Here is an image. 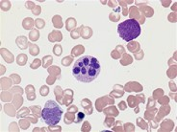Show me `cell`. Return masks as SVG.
<instances>
[{
  "mask_svg": "<svg viewBox=\"0 0 177 132\" xmlns=\"http://www.w3.org/2000/svg\"><path fill=\"white\" fill-rule=\"evenodd\" d=\"M54 51V54L56 55V56H61L62 55V47H61V45H55L54 46V49H53Z\"/></svg>",
  "mask_w": 177,
  "mask_h": 132,
  "instance_id": "9a60e30c",
  "label": "cell"
},
{
  "mask_svg": "<svg viewBox=\"0 0 177 132\" xmlns=\"http://www.w3.org/2000/svg\"><path fill=\"white\" fill-rule=\"evenodd\" d=\"M135 57H136V60H142V59L143 58V52L142 51L140 54H138V55H135Z\"/></svg>",
  "mask_w": 177,
  "mask_h": 132,
  "instance_id": "d4e9b609",
  "label": "cell"
},
{
  "mask_svg": "<svg viewBox=\"0 0 177 132\" xmlns=\"http://www.w3.org/2000/svg\"><path fill=\"white\" fill-rule=\"evenodd\" d=\"M40 93H41V96H46L48 93H49V89H48V87L47 86H45V85H43V86H41V89H40Z\"/></svg>",
  "mask_w": 177,
  "mask_h": 132,
  "instance_id": "5bb4252c",
  "label": "cell"
},
{
  "mask_svg": "<svg viewBox=\"0 0 177 132\" xmlns=\"http://www.w3.org/2000/svg\"><path fill=\"white\" fill-rule=\"evenodd\" d=\"M40 53V49L37 45H34V44H30V54L32 56H38Z\"/></svg>",
  "mask_w": 177,
  "mask_h": 132,
  "instance_id": "8fae6325",
  "label": "cell"
},
{
  "mask_svg": "<svg viewBox=\"0 0 177 132\" xmlns=\"http://www.w3.org/2000/svg\"><path fill=\"white\" fill-rule=\"evenodd\" d=\"M39 37H40V33H39L38 30H35V29H34V30H32V31L30 32V34H29V38H30L32 41L38 40Z\"/></svg>",
  "mask_w": 177,
  "mask_h": 132,
  "instance_id": "9c48e42d",
  "label": "cell"
},
{
  "mask_svg": "<svg viewBox=\"0 0 177 132\" xmlns=\"http://www.w3.org/2000/svg\"><path fill=\"white\" fill-rule=\"evenodd\" d=\"M63 115L62 107L54 101H47L41 111V118L48 126H56Z\"/></svg>",
  "mask_w": 177,
  "mask_h": 132,
  "instance_id": "7a4b0ae2",
  "label": "cell"
},
{
  "mask_svg": "<svg viewBox=\"0 0 177 132\" xmlns=\"http://www.w3.org/2000/svg\"><path fill=\"white\" fill-rule=\"evenodd\" d=\"M84 117H85V114H84V113H82V112H79V113L77 114V118L74 120V123H75V124L80 123V122L84 119Z\"/></svg>",
  "mask_w": 177,
  "mask_h": 132,
  "instance_id": "2e32d148",
  "label": "cell"
},
{
  "mask_svg": "<svg viewBox=\"0 0 177 132\" xmlns=\"http://www.w3.org/2000/svg\"><path fill=\"white\" fill-rule=\"evenodd\" d=\"M35 25L37 26V28H39V29H42V28L44 27V25H45V22H44V20H43V19L39 18V19H37V20H36Z\"/></svg>",
  "mask_w": 177,
  "mask_h": 132,
  "instance_id": "4fadbf2b",
  "label": "cell"
},
{
  "mask_svg": "<svg viewBox=\"0 0 177 132\" xmlns=\"http://www.w3.org/2000/svg\"><path fill=\"white\" fill-rule=\"evenodd\" d=\"M32 93H35V90H34V87L32 85H28L26 87V94H32Z\"/></svg>",
  "mask_w": 177,
  "mask_h": 132,
  "instance_id": "7402d4cb",
  "label": "cell"
},
{
  "mask_svg": "<svg viewBox=\"0 0 177 132\" xmlns=\"http://www.w3.org/2000/svg\"><path fill=\"white\" fill-rule=\"evenodd\" d=\"M141 119H142V118H139V119H138V125H139L140 126H142V129H146V124H145L144 122H143V124H141Z\"/></svg>",
  "mask_w": 177,
  "mask_h": 132,
  "instance_id": "603a6c76",
  "label": "cell"
},
{
  "mask_svg": "<svg viewBox=\"0 0 177 132\" xmlns=\"http://www.w3.org/2000/svg\"><path fill=\"white\" fill-rule=\"evenodd\" d=\"M136 98L140 100V101H139V102H143V103L144 102V96H143V95H138Z\"/></svg>",
  "mask_w": 177,
  "mask_h": 132,
  "instance_id": "484cf974",
  "label": "cell"
},
{
  "mask_svg": "<svg viewBox=\"0 0 177 132\" xmlns=\"http://www.w3.org/2000/svg\"><path fill=\"white\" fill-rule=\"evenodd\" d=\"M47 83H48V84H53V83H54V80H53L52 78H48V79H47Z\"/></svg>",
  "mask_w": 177,
  "mask_h": 132,
  "instance_id": "d6a6232c",
  "label": "cell"
},
{
  "mask_svg": "<svg viewBox=\"0 0 177 132\" xmlns=\"http://www.w3.org/2000/svg\"><path fill=\"white\" fill-rule=\"evenodd\" d=\"M66 25H67V30H68V31H71V30L74 29V27L76 26V20H75L74 18L70 17V18L68 19Z\"/></svg>",
  "mask_w": 177,
  "mask_h": 132,
  "instance_id": "ba28073f",
  "label": "cell"
},
{
  "mask_svg": "<svg viewBox=\"0 0 177 132\" xmlns=\"http://www.w3.org/2000/svg\"><path fill=\"white\" fill-rule=\"evenodd\" d=\"M27 60H28V58H27L26 55L20 54V55H18V57H17V59H16V62H17L18 65L23 66V65H25V63L27 62Z\"/></svg>",
  "mask_w": 177,
  "mask_h": 132,
  "instance_id": "52a82bcc",
  "label": "cell"
},
{
  "mask_svg": "<svg viewBox=\"0 0 177 132\" xmlns=\"http://www.w3.org/2000/svg\"><path fill=\"white\" fill-rule=\"evenodd\" d=\"M41 66V60H34L32 63H31V68L32 69H37V68H39Z\"/></svg>",
  "mask_w": 177,
  "mask_h": 132,
  "instance_id": "d6986e66",
  "label": "cell"
},
{
  "mask_svg": "<svg viewBox=\"0 0 177 132\" xmlns=\"http://www.w3.org/2000/svg\"><path fill=\"white\" fill-rule=\"evenodd\" d=\"M71 37H72V38H78L79 36H78V34H77L76 32H72V33H71Z\"/></svg>",
  "mask_w": 177,
  "mask_h": 132,
  "instance_id": "f546056e",
  "label": "cell"
},
{
  "mask_svg": "<svg viewBox=\"0 0 177 132\" xmlns=\"http://www.w3.org/2000/svg\"><path fill=\"white\" fill-rule=\"evenodd\" d=\"M11 78H13L14 79V83H19L20 82V80H21V78H20V77H18L17 75H14V74H13V75H11Z\"/></svg>",
  "mask_w": 177,
  "mask_h": 132,
  "instance_id": "ffe728a7",
  "label": "cell"
},
{
  "mask_svg": "<svg viewBox=\"0 0 177 132\" xmlns=\"http://www.w3.org/2000/svg\"><path fill=\"white\" fill-rule=\"evenodd\" d=\"M114 124V119L113 118H107L104 122V125L107 126V127H111L112 125Z\"/></svg>",
  "mask_w": 177,
  "mask_h": 132,
  "instance_id": "ac0fdd59",
  "label": "cell"
},
{
  "mask_svg": "<svg viewBox=\"0 0 177 132\" xmlns=\"http://www.w3.org/2000/svg\"><path fill=\"white\" fill-rule=\"evenodd\" d=\"M104 113L106 115H114V116H117L118 115V112H117V110H116V108L115 106H112V107H109V108L105 109Z\"/></svg>",
  "mask_w": 177,
  "mask_h": 132,
  "instance_id": "30bf717a",
  "label": "cell"
},
{
  "mask_svg": "<svg viewBox=\"0 0 177 132\" xmlns=\"http://www.w3.org/2000/svg\"><path fill=\"white\" fill-rule=\"evenodd\" d=\"M27 99L29 101H33L36 99V94L35 93H32V94H27Z\"/></svg>",
  "mask_w": 177,
  "mask_h": 132,
  "instance_id": "cb8c5ba5",
  "label": "cell"
},
{
  "mask_svg": "<svg viewBox=\"0 0 177 132\" xmlns=\"http://www.w3.org/2000/svg\"><path fill=\"white\" fill-rule=\"evenodd\" d=\"M123 50H124V49H123V47H122V46H117V47H116V51H117V52L119 53V55H120V53H122V52H123Z\"/></svg>",
  "mask_w": 177,
  "mask_h": 132,
  "instance_id": "f1b7e54d",
  "label": "cell"
},
{
  "mask_svg": "<svg viewBox=\"0 0 177 132\" xmlns=\"http://www.w3.org/2000/svg\"><path fill=\"white\" fill-rule=\"evenodd\" d=\"M52 60H53V58H52L51 56H46V57H44V58H43V61H42V65H43V67H44V68H47L49 64H51Z\"/></svg>",
  "mask_w": 177,
  "mask_h": 132,
  "instance_id": "7c38bea8",
  "label": "cell"
},
{
  "mask_svg": "<svg viewBox=\"0 0 177 132\" xmlns=\"http://www.w3.org/2000/svg\"><path fill=\"white\" fill-rule=\"evenodd\" d=\"M117 33L125 41H131L141 35L140 23L135 19H128L118 24Z\"/></svg>",
  "mask_w": 177,
  "mask_h": 132,
  "instance_id": "3957f363",
  "label": "cell"
},
{
  "mask_svg": "<svg viewBox=\"0 0 177 132\" xmlns=\"http://www.w3.org/2000/svg\"><path fill=\"white\" fill-rule=\"evenodd\" d=\"M1 56L4 58V60L8 63H11V62L14 61V56H13V54H11L7 49H4V48L1 49Z\"/></svg>",
  "mask_w": 177,
  "mask_h": 132,
  "instance_id": "277c9868",
  "label": "cell"
},
{
  "mask_svg": "<svg viewBox=\"0 0 177 132\" xmlns=\"http://www.w3.org/2000/svg\"><path fill=\"white\" fill-rule=\"evenodd\" d=\"M12 92H19V94H22L23 91H22V89L20 87H14V88H13Z\"/></svg>",
  "mask_w": 177,
  "mask_h": 132,
  "instance_id": "4316f807",
  "label": "cell"
},
{
  "mask_svg": "<svg viewBox=\"0 0 177 132\" xmlns=\"http://www.w3.org/2000/svg\"><path fill=\"white\" fill-rule=\"evenodd\" d=\"M101 66L94 57L84 56L75 60L72 67L73 77L81 82L88 83L93 81L100 74Z\"/></svg>",
  "mask_w": 177,
  "mask_h": 132,
  "instance_id": "6da1fadb",
  "label": "cell"
},
{
  "mask_svg": "<svg viewBox=\"0 0 177 132\" xmlns=\"http://www.w3.org/2000/svg\"><path fill=\"white\" fill-rule=\"evenodd\" d=\"M22 25H23V27H24L25 30H30V29L33 27V25H34V21H33L32 18L27 17V18H25V19L23 20Z\"/></svg>",
  "mask_w": 177,
  "mask_h": 132,
  "instance_id": "8992f818",
  "label": "cell"
},
{
  "mask_svg": "<svg viewBox=\"0 0 177 132\" xmlns=\"http://www.w3.org/2000/svg\"><path fill=\"white\" fill-rule=\"evenodd\" d=\"M150 105H151V106H152V105H154V101H153L152 99H149V100H148V105H147V107L149 108V107H150Z\"/></svg>",
  "mask_w": 177,
  "mask_h": 132,
  "instance_id": "4dcf8cb0",
  "label": "cell"
},
{
  "mask_svg": "<svg viewBox=\"0 0 177 132\" xmlns=\"http://www.w3.org/2000/svg\"><path fill=\"white\" fill-rule=\"evenodd\" d=\"M125 107H126L125 102H120V103H119V108H120L121 110H124V109H125Z\"/></svg>",
  "mask_w": 177,
  "mask_h": 132,
  "instance_id": "83f0119b",
  "label": "cell"
},
{
  "mask_svg": "<svg viewBox=\"0 0 177 132\" xmlns=\"http://www.w3.org/2000/svg\"><path fill=\"white\" fill-rule=\"evenodd\" d=\"M70 62H71V58H69V57H67V58H65V59L62 60L63 65H65V66L68 65Z\"/></svg>",
  "mask_w": 177,
  "mask_h": 132,
  "instance_id": "44dd1931",
  "label": "cell"
},
{
  "mask_svg": "<svg viewBox=\"0 0 177 132\" xmlns=\"http://www.w3.org/2000/svg\"><path fill=\"white\" fill-rule=\"evenodd\" d=\"M28 43H29V42H27V39H26L25 36H18V37L16 38V44H17V46H18L20 49H22V50H24V49L27 48Z\"/></svg>",
  "mask_w": 177,
  "mask_h": 132,
  "instance_id": "5b68a950",
  "label": "cell"
},
{
  "mask_svg": "<svg viewBox=\"0 0 177 132\" xmlns=\"http://www.w3.org/2000/svg\"><path fill=\"white\" fill-rule=\"evenodd\" d=\"M73 110H74V111H77V108H76L75 106H74V107H70V108H68V111L69 113H71V111H73Z\"/></svg>",
  "mask_w": 177,
  "mask_h": 132,
  "instance_id": "1f68e13d",
  "label": "cell"
},
{
  "mask_svg": "<svg viewBox=\"0 0 177 132\" xmlns=\"http://www.w3.org/2000/svg\"><path fill=\"white\" fill-rule=\"evenodd\" d=\"M134 102H136L135 97H134V96H129V98H128V102H129V106H130V107H134L135 105H137V104H135Z\"/></svg>",
  "mask_w": 177,
  "mask_h": 132,
  "instance_id": "e0dca14e",
  "label": "cell"
}]
</instances>
